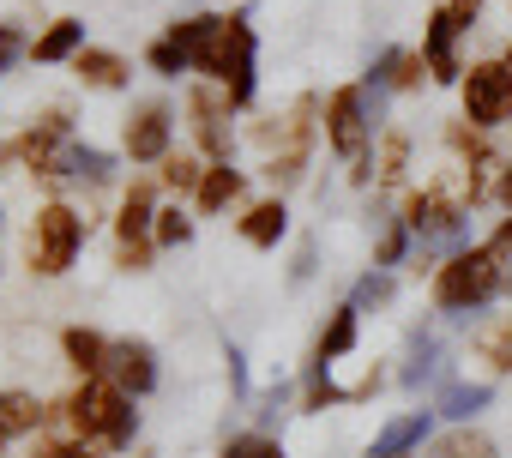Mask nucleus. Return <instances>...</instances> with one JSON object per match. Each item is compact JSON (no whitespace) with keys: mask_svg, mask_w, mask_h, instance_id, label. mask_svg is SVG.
I'll list each match as a JSON object with an SVG mask.
<instances>
[{"mask_svg":"<svg viewBox=\"0 0 512 458\" xmlns=\"http://www.w3.org/2000/svg\"><path fill=\"white\" fill-rule=\"evenodd\" d=\"M193 73L205 85H223L235 109L253 103V85H260V37H253L247 13H205V37L193 49Z\"/></svg>","mask_w":512,"mask_h":458,"instance_id":"obj_1","label":"nucleus"},{"mask_svg":"<svg viewBox=\"0 0 512 458\" xmlns=\"http://www.w3.org/2000/svg\"><path fill=\"white\" fill-rule=\"evenodd\" d=\"M55 416L73 428V440H91V446H103V452H127L133 434H139V410H133V398H127L115 380H103V374L79 380V386L55 404Z\"/></svg>","mask_w":512,"mask_h":458,"instance_id":"obj_2","label":"nucleus"},{"mask_svg":"<svg viewBox=\"0 0 512 458\" xmlns=\"http://www.w3.org/2000/svg\"><path fill=\"white\" fill-rule=\"evenodd\" d=\"M506 278H512V266L488 242H470V248H458V254H446L434 266V308L470 320V314H482L506 290Z\"/></svg>","mask_w":512,"mask_h":458,"instance_id":"obj_3","label":"nucleus"},{"mask_svg":"<svg viewBox=\"0 0 512 458\" xmlns=\"http://www.w3.org/2000/svg\"><path fill=\"white\" fill-rule=\"evenodd\" d=\"M85 236H91V217L79 205L43 199L31 211V229H25V266H31V278H67L73 260H79V248H85Z\"/></svg>","mask_w":512,"mask_h":458,"instance_id":"obj_4","label":"nucleus"},{"mask_svg":"<svg viewBox=\"0 0 512 458\" xmlns=\"http://www.w3.org/2000/svg\"><path fill=\"white\" fill-rule=\"evenodd\" d=\"M320 115H326L320 127H326L332 157L350 169L356 187H368V181H374V127H380L374 109H368V85H338Z\"/></svg>","mask_w":512,"mask_h":458,"instance_id":"obj_5","label":"nucleus"},{"mask_svg":"<svg viewBox=\"0 0 512 458\" xmlns=\"http://www.w3.org/2000/svg\"><path fill=\"white\" fill-rule=\"evenodd\" d=\"M458 97H464L470 127H482V133L512 127V67L506 61H470L458 79Z\"/></svg>","mask_w":512,"mask_h":458,"instance_id":"obj_6","label":"nucleus"},{"mask_svg":"<svg viewBox=\"0 0 512 458\" xmlns=\"http://www.w3.org/2000/svg\"><path fill=\"white\" fill-rule=\"evenodd\" d=\"M229 91L223 85H193L187 91V127H193V145H199V157L205 163H229V151H235V133H229Z\"/></svg>","mask_w":512,"mask_h":458,"instance_id":"obj_7","label":"nucleus"},{"mask_svg":"<svg viewBox=\"0 0 512 458\" xmlns=\"http://www.w3.org/2000/svg\"><path fill=\"white\" fill-rule=\"evenodd\" d=\"M73 139H79V133H73V115H67V109H49V115H37V121L13 139V157H19L31 175H43V181H49V175H55V163H61V151H67Z\"/></svg>","mask_w":512,"mask_h":458,"instance_id":"obj_8","label":"nucleus"},{"mask_svg":"<svg viewBox=\"0 0 512 458\" xmlns=\"http://www.w3.org/2000/svg\"><path fill=\"white\" fill-rule=\"evenodd\" d=\"M121 151L133 163H163L175 151V109L169 103H139L121 127Z\"/></svg>","mask_w":512,"mask_h":458,"instance_id":"obj_9","label":"nucleus"},{"mask_svg":"<svg viewBox=\"0 0 512 458\" xmlns=\"http://www.w3.org/2000/svg\"><path fill=\"white\" fill-rule=\"evenodd\" d=\"M103 380H115L127 398H145V392H157V350H151L145 338H109Z\"/></svg>","mask_w":512,"mask_h":458,"instance_id":"obj_10","label":"nucleus"},{"mask_svg":"<svg viewBox=\"0 0 512 458\" xmlns=\"http://www.w3.org/2000/svg\"><path fill=\"white\" fill-rule=\"evenodd\" d=\"M422 61H428V79H434V85H458V79H464L458 31L440 19V7H434V13H428V25H422Z\"/></svg>","mask_w":512,"mask_h":458,"instance_id":"obj_11","label":"nucleus"},{"mask_svg":"<svg viewBox=\"0 0 512 458\" xmlns=\"http://www.w3.org/2000/svg\"><path fill=\"white\" fill-rule=\"evenodd\" d=\"M422 79H428L422 49H380L374 67H368V91H374V97H380V91H422Z\"/></svg>","mask_w":512,"mask_h":458,"instance_id":"obj_12","label":"nucleus"},{"mask_svg":"<svg viewBox=\"0 0 512 458\" xmlns=\"http://www.w3.org/2000/svg\"><path fill=\"white\" fill-rule=\"evenodd\" d=\"M235 229H241V242H247V248H278V242L290 236V205H284V193L253 199V205L235 217Z\"/></svg>","mask_w":512,"mask_h":458,"instance_id":"obj_13","label":"nucleus"},{"mask_svg":"<svg viewBox=\"0 0 512 458\" xmlns=\"http://www.w3.org/2000/svg\"><path fill=\"white\" fill-rule=\"evenodd\" d=\"M428 434H434V410H404L374 434L368 458H410L416 446H428Z\"/></svg>","mask_w":512,"mask_h":458,"instance_id":"obj_14","label":"nucleus"},{"mask_svg":"<svg viewBox=\"0 0 512 458\" xmlns=\"http://www.w3.org/2000/svg\"><path fill=\"white\" fill-rule=\"evenodd\" d=\"M43 422H49V404H43L37 392H25V386H0V446H13V440L37 434Z\"/></svg>","mask_w":512,"mask_h":458,"instance_id":"obj_15","label":"nucleus"},{"mask_svg":"<svg viewBox=\"0 0 512 458\" xmlns=\"http://www.w3.org/2000/svg\"><path fill=\"white\" fill-rule=\"evenodd\" d=\"M55 187H67V181H85V187H109L115 181V157L109 151H97V145H85V139H73L67 151H61V163H55V175H49Z\"/></svg>","mask_w":512,"mask_h":458,"instance_id":"obj_16","label":"nucleus"},{"mask_svg":"<svg viewBox=\"0 0 512 458\" xmlns=\"http://www.w3.org/2000/svg\"><path fill=\"white\" fill-rule=\"evenodd\" d=\"M157 223V187L151 181H133L115 205V242H145Z\"/></svg>","mask_w":512,"mask_h":458,"instance_id":"obj_17","label":"nucleus"},{"mask_svg":"<svg viewBox=\"0 0 512 458\" xmlns=\"http://www.w3.org/2000/svg\"><path fill=\"white\" fill-rule=\"evenodd\" d=\"M91 43H85V19H55L43 37H31V61L37 67H61V61H79Z\"/></svg>","mask_w":512,"mask_h":458,"instance_id":"obj_18","label":"nucleus"},{"mask_svg":"<svg viewBox=\"0 0 512 458\" xmlns=\"http://www.w3.org/2000/svg\"><path fill=\"white\" fill-rule=\"evenodd\" d=\"M356 338H362V308H356V302H344V308L326 320L320 344H314V368H338V362L356 350Z\"/></svg>","mask_w":512,"mask_h":458,"instance_id":"obj_19","label":"nucleus"},{"mask_svg":"<svg viewBox=\"0 0 512 458\" xmlns=\"http://www.w3.org/2000/svg\"><path fill=\"white\" fill-rule=\"evenodd\" d=\"M73 73H79V85H85V91H127L133 61H127V55H115V49H85V55L73 61Z\"/></svg>","mask_w":512,"mask_h":458,"instance_id":"obj_20","label":"nucleus"},{"mask_svg":"<svg viewBox=\"0 0 512 458\" xmlns=\"http://www.w3.org/2000/svg\"><path fill=\"white\" fill-rule=\"evenodd\" d=\"M241 187H247V175H241L235 163H211L205 181H199V193H193V211H199V217H217V211H229V205L241 199Z\"/></svg>","mask_w":512,"mask_h":458,"instance_id":"obj_21","label":"nucleus"},{"mask_svg":"<svg viewBox=\"0 0 512 458\" xmlns=\"http://www.w3.org/2000/svg\"><path fill=\"white\" fill-rule=\"evenodd\" d=\"M61 356H67V368H73L79 380H91V374H103V362H109V338L91 332V326H67V332H61Z\"/></svg>","mask_w":512,"mask_h":458,"instance_id":"obj_22","label":"nucleus"},{"mask_svg":"<svg viewBox=\"0 0 512 458\" xmlns=\"http://www.w3.org/2000/svg\"><path fill=\"white\" fill-rule=\"evenodd\" d=\"M488 398H494V386H488V380H446V386H440L434 416H446V422H470V416H482V410H488Z\"/></svg>","mask_w":512,"mask_h":458,"instance_id":"obj_23","label":"nucleus"},{"mask_svg":"<svg viewBox=\"0 0 512 458\" xmlns=\"http://www.w3.org/2000/svg\"><path fill=\"white\" fill-rule=\"evenodd\" d=\"M205 169H211V163H205L199 151H169V157L157 163V181H163L169 193H187V199H193L199 181H205Z\"/></svg>","mask_w":512,"mask_h":458,"instance_id":"obj_24","label":"nucleus"},{"mask_svg":"<svg viewBox=\"0 0 512 458\" xmlns=\"http://www.w3.org/2000/svg\"><path fill=\"white\" fill-rule=\"evenodd\" d=\"M404 169H410V133H386L380 145H374V187H398L404 181Z\"/></svg>","mask_w":512,"mask_h":458,"instance_id":"obj_25","label":"nucleus"},{"mask_svg":"<svg viewBox=\"0 0 512 458\" xmlns=\"http://www.w3.org/2000/svg\"><path fill=\"white\" fill-rule=\"evenodd\" d=\"M428 458H494V440H488L482 428H470V422H458L452 434H440V440L428 446Z\"/></svg>","mask_w":512,"mask_h":458,"instance_id":"obj_26","label":"nucleus"},{"mask_svg":"<svg viewBox=\"0 0 512 458\" xmlns=\"http://www.w3.org/2000/svg\"><path fill=\"white\" fill-rule=\"evenodd\" d=\"M151 242H157V248H187V242H193V211H181V205H157Z\"/></svg>","mask_w":512,"mask_h":458,"instance_id":"obj_27","label":"nucleus"},{"mask_svg":"<svg viewBox=\"0 0 512 458\" xmlns=\"http://www.w3.org/2000/svg\"><path fill=\"white\" fill-rule=\"evenodd\" d=\"M217 458H284V440L266 428H247V434H229Z\"/></svg>","mask_w":512,"mask_h":458,"instance_id":"obj_28","label":"nucleus"},{"mask_svg":"<svg viewBox=\"0 0 512 458\" xmlns=\"http://www.w3.org/2000/svg\"><path fill=\"white\" fill-rule=\"evenodd\" d=\"M145 67H151L157 79H181V73H193V61H187V49H181V43H175L169 31H163V37H157V43L145 49Z\"/></svg>","mask_w":512,"mask_h":458,"instance_id":"obj_29","label":"nucleus"},{"mask_svg":"<svg viewBox=\"0 0 512 458\" xmlns=\"http://www.w3.org/2000/svg\"><path fill=\"white\" fill-rule=\"evenodd\" d=\"M476 350H482V362H488L494 374H512V314H506L500 326H488V332L476 338Z\"/></svg>","mask_w":512,"mask_h":458,"instance_id":"obj_30","label":"nucleus"},{"mask_svg":"<svg viewBox=\"0 0 512 458\" xmlns=\"http://www.w3.org/2000/svg\"><path fill=\"white\" fill-rule=\"evenodd\" d=\"M440 374V344L422 332L416 344H410V368H404V386H422V380H434Z\"/></svg>","mask_w":512,"mask_h":458,"instance_id":"obj_31","label":"nucleus"},{"mask_svg":"<svg viewBox=\"0 0 512 458\" xmlns=\"http://www.w3.org/2000/svg\"><path fill=\"white\" fill-rule=\"evenodd\" d=\"M260 169H266V181H272V187H296V181L308 175V151H284V157H266Z\"/></svg>","mask_w":512,"mask_h":458,"instance_id":"obj_32","label":"nucleus"},{"mask_svg":"<svg viewBox=\"0 0 512 458\" xmlns=\"http://www.w3.org/2000/svg\"><path fill=\"white\" fill-rule=\"evenodd\" d=\"M19 61H31V37L19 25H0V73H13Z\"/></svg>","mask_w":512,"mask_h":458,"instance_id":"obj_33","label":"nucleus"},{"mask_svg":"<svg viewBox=\"0 0 512 458\" xmlns=\"http://www.w3.org/2000/svg\"><path fill=\"white\" fill-rule=\"evenodd\" d=\"M440 19L464 37V31H476V19H482V0H440Z\"/></svg>","mask_w":512,"mask_h":458,"instance_id":"obj_34","label":"nucleus"},{"mask_svg":"<svg viewBox=\"0 0 512 458\" xmlns=\"http://www.w3.org/2000/svg\"><path fill=\"white\" fill-rule=\"evenodd\" d=\"M350 302H356V308H386V302H392V278H386V272H368Z\"/></svg>","mask_w":512,"mask_h":458,"instance_id":"obj_35","label":"nucleus"},{"mask_svg":"<svg viewBox=\"0 0 512 458\" xmlns=\"http://www.w3.org/2000/svg\"><path fill=\"white\" fill-rule=\"evenodd\" d=\"M151 254H157V242L145 236V242H115V266L121 272H145L151 266Z\"/></svg>","mask_w":512,"mask_h":458,"instance_id":"obj_36","label":"nucleus"},{"mask_svg":"<svg viewBox=\"0 0 512 458\" xmlns=\"http://www.w3.org/2000/svg\"><path fill=\"white\" fill-rule=\"evenodd\" d=\"M494 199L512 211V157H506V163H500V175H494Z\"/></svg>","mask_w":512,"mask_h":458,"instance_id":"obj_37","label":"nucleus"},{"mask_svg":"<svg viewBox=\"0 0 512 458\" xmlns=\"http://www.w3.org/2000/svg\"><path fill=\"white\" fill-rule=\"evenodd\" d=\"M67 458H109L103 446H91V440H67Z\"/></svg>","mask_w":512,"mask_h":458,"instance_id":"obj_38","label":"nucleus"},{"mask_svg":"<svg viewBox=\"0 0 512 458\" xmlns=\"http://www.w3.org/2000/svg\"><path fill=\"white\" fill-rule=\"evenodd\" d=\"M31 458H67V440H37V452Z\"/></svg>","mask_w":512,"mask_h":458,"instance_id":"obj_39","label":"nucleus"},{"mask_svg":"<svg viewBox=\"0 0 512 458\" xmlns=\"http://www.w3.org/2000/svg\"><path fill=\"white\" fill-rule=\"evenodd\" d=\"M7 157H13V145H0V163H7Z\"/></svg>","mask_w":512,"mask_h":458,"instance_id":"obj_40","label":"nucleus"},{"mask_svg":"<svg viewBox=\"0 0 512 458\" xmlns=\"http://www.w3.org/2000/svg\"><path fill=\"white\" fill-rule=\"evenodd\" d=\"M500 61H506V67H512V43H506V55H500Z\"/></svg>","mask_w":512,"mask_h":458,"instance_id":"obj_41","label":"nucleus"},{"mask_svg":"<svg viewBox=\"0 0 512 458\" xmlns=\"http://www.w3.org/2000/svg\"><path fill=\"white\" fill-rule=\"evenodd\" d=\"M506 296H512V278H506Z\"/></svg>","mask_w":512,"mask_h":458,"instance_id":"obj_42","label":"nucleus"}]
</instances>
